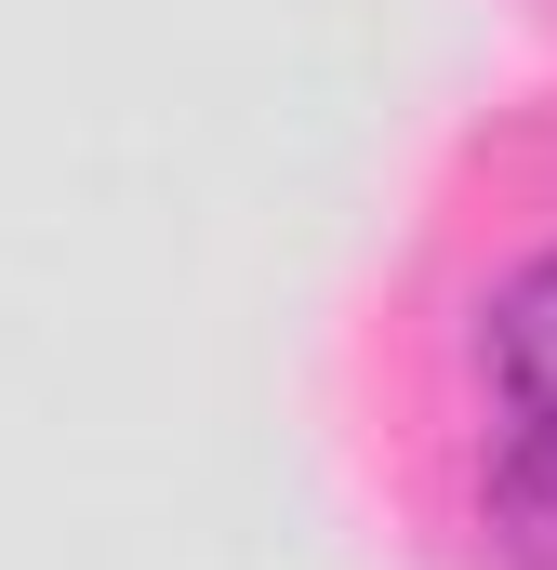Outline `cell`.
<instances>
[{
  "mask_svg": "<svg viewBox=\"0 0 557 570\" xmlns=\"http://www.w3.org/2000/svg\"><path fill=\"white\" fill-rule=\"evenodd\" d=\"M478 372L505 399V438H557V239L491 279V305H478Z\"/></svg>",
  "mask_w": 557,
  "mask_h": 570,
  "instance_id": "obj_1",
  "label": "cell"
},
{
  "mask_svg": "<svg viewBox=\"0 0 557 570\" xmlns=\"http://www.w3.org/2000/svg\"><path fill=\"white\" fill-rule=\"evenodd\" d=\"M491 518H505L518 570H557V438H505V464H491Z\"/></svg>",
  "mask_w": 557,
  "mask_h": 570,
  "instance_id": "obj_2",
  "label": "cell"
}]
</instances>
